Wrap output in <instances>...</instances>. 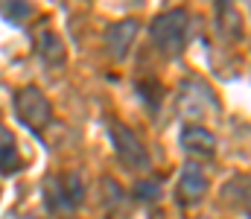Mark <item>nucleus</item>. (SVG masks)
I'll return each instance as SVG.
<instances>
[{
	"instance_id": "9b49d317",
	"label": "nucleus",
	"mask_w": 251,
	"mask_h": 219,
	"mask_svg": "<svg viewBox=\"0 0 251 219\" xmlns=\"http://www.w3.org/2000/svg\"><path fill=\"white\" fill-rule=\"evenodd\" d=\"M134 196H137L140 202H143V199H146V202H155V199L161 196V187H158L155 181H140V184L134 187Z\"/></svg>"
},
{
	"instance_id": "0eeeda50",
	"label": "nucleus",
	"mask_w": 251,
	"mask_h": 219,
	"mask_svg": "<svg viewBox=\"0 0 251 219\" xmlns=\"http://www.w3.org/2000/svg\"><path fill=\"white\" fill-rule=\"evenodd\" d=\"M181 146L187 149L190 155H201V158H210L216 152V138L204 129V126H196V123H184L181 126Z\"/></svg>"
},
{
	"instance_id": "39448f33",
	"label": "nucleus",
	"mask_w": 251,
	"mask_h": 219,
	"mask_svg": "<svg viewBox=\"0 0 251 219\" xmlns=\"http://www.w3.org/2000/svg\"><path fill=\"white\" fill-rule=\"evenodd\" d=\"M207 175H204V170L199 167V164H184V170H181V175H178V187H176V196H178V202L190 208V205H196V202H201L204 199V193H207Z\"/></svg>"
},
{
	"instance_id": "1a4fd4ad",
	"label": "nucleus",
	"mask_w": 251,
	"mask_h": 219,
	"mask_svg": "<svg viewBox=\"0 0 251 219\" xmlns=\"http://www.w3.org/2000/svg\"><path fill=\"white\" fill-rule=\"evenodd\" d=\"M44 199H47V208H50L53 214H70V211H76V208L70 205L67 193H64L62 178H47V181H44Z\"/></svg>"
},
{
	"instance_id": "20e7f679",
	"label": "nucleus",
	"mask_w": 251,
	"mask_h": 219,
	"mask_svg": "<svg viewBox=\"0 0 251 219\" xmlns=\"http://www.w3.org/2000/svg\"><path fill=\"white\" fill-rule=\"evenodd\" d=\"M137 29H140V24L134 21V18H123V21H114L108 29H105V50H108V56L111 59H117V62H123L126 56H128V50H131V44H134V38H137Z\"/></svg>"
},
{
	"instance_id": "f03ea898",
	"label": "nucleus",
	"mask_w": 251,
	"mask_h": 219,
	"mask_svg": "<svg viewBox=\"0 0 251 219\" xmlns=\"http://www.w3.org/2000/svg\"><path fill=\"white\" fill-rule=\"evenodd\" d=\"M15 111H18L21 123L35 135H41L53 120V105L44 97V91L35 88V85H26V88H21L15 94Z\"/></svg>"
},
{
	"instance_id": "f257e3e1",
	"label": "nucleus",
	"mask_w": 251,
	"mask_h": 219,
	"mask_svg": "<svg viewBox=\"0 0 251 219\" xmlns=\"http://www.w3.org/2000/svg\"><path fill=\"white\" fill-rule=\"evenodd\" d=\"M152 32V41L161 53L167 56H181L184 47H187V32H190V15L184 9H173V12H164L152 21L149 26Z\"/></svg>"
},
{
	"instance_id": "423d86ee",
	"label": "nucleus",
	"mask_w": 251,
	"mask_h": 219,
	"mask_svg": "<svg viewBox=\"0 0 251 219\" xmlns=\"http://www.w3.org/2000/svg\"><path fill=\"white\" fill-rule=\"evenodd\" d=\"M35 50H38V56H41L47 65H53V68H62L64 59H67L62 35H59L47 21L38 24V29H35Z\"/></svg>"
},
{
	"instance_id": "9d476101",
	"label": "nucleus",
	"mask_w": 251,
	"mask_h": 219,
	"mask_svg": "<svg viewBox=\"0 0 251 219\" xmlns=\"http://www.w3.org/2000/svg\"><path fill=\"white\" fill-rule=\"evenodd\" d=\"M0 15H3V21L21 26L32 18V6L26 0H0Z\"/></svg>"
},
{
	"instance_id": "6e6552de",
	"label": "nucleus",
	"mask_w": 251,
	"mask_h": 219,
	"mask_svg": "<svg viewBox=\"0 0 251 219\" xmlns=\"http://www.w3.org/2000/svg\"><path fill=\"white\" fill-rule=\"evenodd\" d=\"M21 170V152H18V141L15 135L0 123V172L12 175Z\"/></svg>"
},
{
	"instance_id": "7ed1b4c3",
	"label": "nucleus",
	"mask_w": 251,
	"mask_h": 219,
	"mask_svg": "<svg viewBox=\"0 0 251 219\" xmlns=\"http://www.w3.org/2000/svg\"><path fill=\"white\" fill-rule=\"evenodd\" d=\"M108 135H111V144H114V149H117V155H120V161L126 167L149 170V152L128 126L117 123V120H108Z\"/></svg>"
}]
</instances>
